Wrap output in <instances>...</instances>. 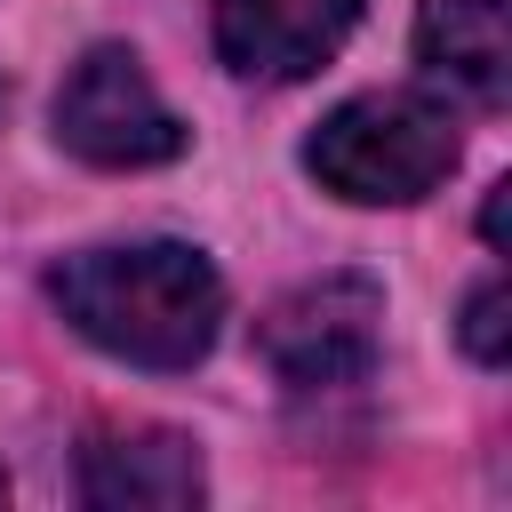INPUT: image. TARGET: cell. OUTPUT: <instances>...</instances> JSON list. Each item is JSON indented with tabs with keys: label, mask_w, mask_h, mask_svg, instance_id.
<instances>
[{
	"label": "cell",
	"mask_w": 512,
	"mask_h": 512,
	"mask_svg": "<svg viewBox=\"0 0 512 512\" xmlns=\"http://www.w3.org/2000/svg\"><path fill=\"white\" fill-rule=\"evenodd\" d=\"M56 312L128 368H200L224 328V280L184 240H136V248H80L48 272Z\"/></svg>",
	"instance_id": "1"
},
{
	"label": "cell",
	"mask_w": 512,
	"mask_h": 512,
	"mask_svg": "<svg viewBox=\"0 0 512 512\" xmlns=\"http://www.w3.org/2000/svg\"><path fill=\"white\" fill-rule=\"evenodd\" d=\"M456 120L440 96L424 88H376V96H344L312 144H304V168L336 192V200H360V208H408L424 192L448 184L456 168Z\"/></svg>",
	"instance_id": "2"
},
{
	"label": "cell",
	"mask_w": 512,
	"mask_h": 512,
	"mask_svg": "<svg viewBox=\"0 0 512 512\" xmlns=\"http://www.w3.org/2000/svg\"><path fill=\"white\" fill-rule=\"evenodd\" d=\"M376 336H384V288L368 272H320L304 288H288L264 320H256V352L280 384L296 392H328V384H360L376 368Z\"/></svg>",
	"instance_id": "3"
},
{
	"label": "cell",
	"mask_w": 512,
	"mask_h": 512,
	"mask_svg": "<svg viewBox=\"0 0 512 512\" xmlns=\"http://www.w3.org/2000/svg\"><path fill=\"white\" fill-rule=\"evenodd\" d=\"M56 136L88 168H160V160L184 152V120L152 96L136 48H120V40L88 48L64 72V88H56Z\"/></svg>",
	"instance_id": "4"
},
{
	"label": "cell",
	"mask_w": 512,
	"mask_h": 512,
	"mask_svg": "<svg viewBox=\"0 0 512 512\" xmlns=\"http://www.w3.org/2000/svg\"><path fill=\"white\" fill-rule=\"evenodd\" d=\"M352 24L360 0H216V56L240 80H304L344 48Z\"/></svg>",
	"instance_id": "5"
},
{
	"label": "cell",
	"mask_w": 512,
	"mask_h": 512,
	"mask_svg": "<svg viewBox=\"0 0 512 512\" xmlns=\"http://www.w3.org/2000/svg\"><path fill=\"white\" fill-rule=\"evenodd\" d=\"M80 496L104 512H120V504L176 512V504L208 496V472H200V448L184 432H96L80 448Z\"/></svg>",
	"instance_id": "6"
},
{
	"label": "cell",
	"mask_w": 512,
	"mask_h": 512,
	"mask_svg": "<svg viewBox=\"0 0 512 512\" xmlns=\"http://www.w3.org/2000/svg\"><path fill=\"white\" fill-rule=\"evenodd\" d=\"M416 64L472 104H504L512 88V32L504 0H416Z\"/></svg>",
	"instance_id": "7"
},
{
	"label": "cell",
	"mask_w": 512,
	"mask_h": 512,
	"mask_svg": "<svg viewBox=\"0 0 512 512\" xmlns=\"http://www.w3.org/2000/svg\"><path fill=\"white\" fill-rule=\"evenodd\" d=\"M464 352L480 368H504V272H488L472 296H464Z\"/></svg>",
	"instance_id": "8"
},
{
	"label": "cell",
	"mask_w": 512,
	"mask_h": 512,
	"mask_svg": "<svg viewBox=\"0 0 512 512\" xmlns=\"http://www.w3.org/2000/svg\"><path fill=\"white\" fill-rule=\"evenodd\" d=\"M0 104H8V88H0Z\"/></svg>",
	"instance_id": "9"
}]
</instances>
